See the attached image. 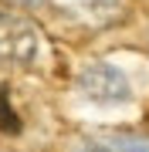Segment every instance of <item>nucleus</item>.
<instances>
[{
  "instance_id": "1",
  "label": "nucleus",
  "mask_w": 149,
  "mask_h": 152,
  "mask_svg": "<svg viewBox=\"0 0 149 152\" xmlns=\"http://www.w3.org/2000/svg\"><path fill=\"white\" fill-rule=\"evenodd\" d=\"M78 88L85 98H92L98 105H119V102H129V95H132L129 78L115 64H105V61H95V64L78 71Z\"/></svg>"
},
{
  "instance_id": "2",
  "label": "nucleus",
  "mask_w": 149,
  "mask_h": 152,
  "mask_svg": "<svg viewBox=\"0 0 149 152\" xmlns=\"http://www.w3.org/2000/svg\"><path fill=\"white\" fill-rule=\"evenodd\" d=\"M37 54V27L27 17L0 7V58L14 64H27Z\"/></svg>"
},
{
  "instance_id": "3",
  "label": "nucleus",
  "mask_w": 149,
  "mask_h": 152,
  "mask_svg": "<svg viewBox=\"0 0 149 152\" xmlns=\"http://www.w3.org/2000/svg\"><path fill=\"white\" fill-rule=\"evenodd\" d=\"M0 132H7V135L21 132V122H17V112L10 105V88L7 85H0Z\"/></svg>"
},
{
  "instance_id": "4",
  "label": "nucleus",
  "mask_w": 149,
  "mask_h": 152,
  "mask_svg": "<svg viewBox=\"0 0 149 152\" xmlns=\"http://www.w3.org/2000/svg\"><path fill=\"white\" fill-rule=\"evenodd\" d=\"M112 149H115V152H149V139H142V135H126V132H119V135L112 139Z\"/></svg>"
},
{
  "instance_id": "5",
  "label": "nucleus",
  "mask_w": 149,
  "mask_h": 152,
  "mask_svg": "<svg viewBox=\"0 0 149 152\" xmlns=\"http://www.w3.org/2000/svg\"><path fill=\"white\" fill-rule=\"evenodd\" d=\"M81 152H115V149H109V145H95V142H92V145H85Z\"/></svg>"
},
{
  "instance_id": "6",
  "label": "nucleus",
  "mask_w": 149,
  "mask_h": 152,
  "mask_svg": "<svg viewBox=\"0 0 149 152\" xmlns=\"http://www.w3.org/2000/svg\"><path fill=\"white\" fill-rule=\"evenodd\" d=\"M14 4H21V7H41L44 0H14Z\"/></svg>"
}]
</instances>
